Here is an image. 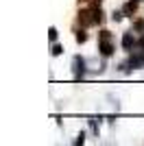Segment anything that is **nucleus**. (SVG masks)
I'll list each match as a JSON object with an SVG mask.
<instances>
[{
    "instance_id": "nucleus-7",
    "label": "nucleus",
    "mask_w": 144,
    "mask_h": 146,
    "mask_svg": "<svg viewBox=\"0 0 144 146\" xmlns=\"http://www.w3.org/2000/svg\"><path fill=\"white\" fill-rule=\"evenodd\" d=\"M135 2H138V0H135Z\"/></svg>"
},
{
    "instance_id": "nucleus-2",
    "label": "nucleus",
    "mask_w": 144,
    "mask_h": 146,
    "mask_svg": "<svg viewBox=\"0 0 144 146\" xmlns=\"http://www.w3.org/2000/svg\"><path fill=\"white\" fill-rule=\"evenodd\" d=\"M122 46H125V50H131L133 46H135V37H133V33H125V37H122Z\"/></svg>"
},
{
    "instance_id": "nucleus-4",
    "label": "nucleus",
    "mask_w": 144,
    "mask_h": 146,
    "mask_svg": "<svg viewBox=\"0 0 144 146\" xmlns=\"http://www.w3.org/2000/svg\"><path fill=\"white\" fill-rule=\"evenodd\" d=\"M77 42H85V33H81V31H79V33H77Z\"/></svg>"
},
{
    "instance_id": "nucleus-5",
    "label": "nucleus",
    "mask_w": 144,
    "mask_h": 146,
    "mask_svg": "<svg viewBox=\"0 0 144 146\" xmlns=\"http://www.w3.org/2000/svg\"><path fill=\"white\" fill-rule=\"evenodd\" d=\"M50 39H53V42L57 39V31H55V29H50Z\"/></svg>"
},
{
    "instance_id": "nucleus-3",
    "label": "nucleus",
    "mask_w": 144,
    "mask_h": 146,
    "mask_svg": "<svg viewBox=\"0 0 144 146\" xmlns=\"http://www.w3.org/2000/svg\"><path fill=\"white\" fill-rule=\"evenodd\" d=\"M83 66H85V61L81 59V57H77V59H74V72H77V76L83 74Z\"/></svg>"
},
{
    "instance_id": "nucleus-1",
    "label": "nucleus",
    "mask_w": 144,
    "mask_h": 146,
    "mask_svg": "<svg viewBox=\"0 0 144 146\" xmlns=\"http://www.w3.org/2000/svg\"><path fill=\"white\" fill-rule=\"evenodd\" d=\"M98 42H101V52L105 57H109L114 52V46H111V35H109L107 31H103L101 35H98Z\"/></svg>"
},
{
    "instance_id": "nucleus-6",
    "label": "nucleus",
    "mask_w": 144,
    "mask_h": 146,
    "mask_svg": "<svg viewBox=\"0 0 144 146\" xmlns=\"http://www.w3.org/2000/svg\"><path fill=\"white\" fill-rule=\"evenodd\" d=\"M140 48L144 50V37H142V39H140Z\"/></svg>"
}]
</instances>
